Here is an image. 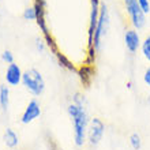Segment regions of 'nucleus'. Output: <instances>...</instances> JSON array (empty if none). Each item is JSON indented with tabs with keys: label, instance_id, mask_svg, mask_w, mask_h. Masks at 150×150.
Returning <instances> with one entry per match:
<instances>
[{
	"label": "nucleus",
	"instance_id": "f257e3e1",
	"mask_svg": "<svg viewBox=\"0 0 150 150\" xmlns=\"http://www.w3.org/2000/svg\"><path fill=\"white\" fill-rule=\"evenodd\" d=\"M67 113L72 122L74 130V143L76 147H82L87 141V128H89V115L85 105V98L81 94H74L72 103L67 107Z\"/></svg>",
	"mask_w": 150,
	"mask_h": 150
},
{
	"label": "nucleus",
	"instance_id": "f03ea898",
	"mask_svg": "<svg viewBox=\"0 0 150 150\" xmlns=\"http://www.w3.org/2000/svg\"><path fill=\"white\" fill-rule=\"evenodd\" d=\"M108 29H109V10H108L107 4H101L97 26H96L94 34H93V45H91V48H90V60L91 62L94 60L96 53L100 52V49H101V44H103L104 37L107 36Z\"/></svg>",
	"mask_w": 150,
	"mask_h": 150
},
{
	"label": "nucleus",
	"instance_id": "7ed1b4c3",
	"mask_svg": "<svg viewBox=\"0 0 150 150\" xmlns=\"http://www.w3.org/2000/svg\"><path fill=\"white\" fill-rule=\"evenodd\" d=\"M22 85L33 97H40L45 91V79L37 68H28L23 71Z\"/></svg>",
	"mask_w": 150,
	"mask_h": 150
},
{
	"label": "nucleus",
	"instance_id": "20e7f679",
	"mask_svg": "<svg viewBox=\"0 0 150 150\" xmlns=\"http://www.w3.org/2000/svg\"><path fill=\"white\" fill-rule=\"evenodd\" d=\"M124 6H126V10L131 19L132 28L141 30L146 25V15L139 7L138 0H124Z\"/></svg>",
	"mask_w": 150,
	"mask_h": 150
},
{
	"label": "nucleus",
	"instance_id": "39448f33",
	"mask_svg": "<svg viewBox=\"0 0 150 150\" xmlns=\"http://www.w3.org/2000/svg\"><path fill=\"white\" fill-rule=\"evenodd\" d=\"M105 134V124L101 119L93 117L90 119L89 128H87V141L91 146H97Z\"/></svg>",
	"mask_w": 150,
	"mask_h": 150
},
{
	"label": "nucleus",
	"instance_id": "423d86ee",
	"mask_svg": "<svg viewBox=\"0 0 150 150\" xmlns=\"http://www.w3.org/2000/svg\"><path fill=\"white\" fill-rule=\"evenodd\" d=\"M40 116H41V104L37 98H32L21 115V123L28 126L34 120H37Z\"/></svg>",
	"mask_w": 150,
	"mask_h": 150
},
{
	"label": "nucleus",
	"instance_id": "0eeeda50",
	"mask_svg": "<svg viewBox=\"0 0 150 150\" xmlns=\"http://www.w3.org/2000/svg\"><path fill=\"white\" fill-rule=\"evenodd\" d=\"M22 76H23V71L21 68L19 64L11 63L8 64L4 72V81L10 87H16L22 83Z\"/></svg>",
	"mask_w": 150,
	"mask_h": 150
},
{
	"label": "nucleus",
	"instance_id": "6e6552de",
	"mask_svg": "<svg viewBox=\"0 0 150 150\" xmlns=\"http://www.w3.org/2000/svg\"><path fill=\"white\" fill-rule=\"evenodd\" d=\"M141 44H142V40L137 29H127L124 32V45L130 53H137L141 49Z\"/></svg>",
	"mask_w": 150,
	"mask_h": 150
},
{
	"label": "nucleus",
	"instance_id": "1a4fd4ad",
	"mask_svg": "<svg viewBox=\"0 0 150 150\" xmlns=\"http://www.w3.org/2000/svg\"><path fill=\"white\" fill-rule=\"evenodd\" d=\"M3 143L7 149H16L19 145V137L12 128H6L3 132Z\"/></svg>",
	"mask_w": 150,
	"mask_h": 150
},
{
	"label": "nucleus",
	"instance_id": "9d476101",
	"mask_svg": "<svg viewBox=\"0 0 150 150\" xmlns=\"http://www.w3.org/2000/svg\"><path fill=\"white\" fill-rule=\"evenodd\" d=\"M10 96H11V90L7 83H3L0 86V109L7 113L10 109Z\"/></svg>",
	"mask_w": 150,
	"mask_h": 150
},
{
	"label": "nucleus",
	"instance_id": "9b49d317",
	"mask_svg": "<svg viewBox=\"0 0 150 150\" xmlns=\"http://www.w3.org/2000/svg\"><path fill=\"white\" fill-rule=\"evenodd\" d=\"M53 55H55L56 60H57V63H59L62 67H64L66 70H68V71H75V67L72 66L71 62H70V60H68L67 57L63 55V53H60V52L57 51V52H55Z\"/></svg>",
	"mask_w": 150,
	"mask_h": 150
},
{
	"label": "nucleus",
	"instance_id": "f8f14e48",
	"mask_svg": "<svg viewBox=\"0 0 150 150\" xmlns=\"http://www.w3.org/2000/svg\"><path fill=\"white\" fill-rule=\"evenodd\" d=\"M22 18L28 22H33L36 21L37 22V18H38V12H37L36 7L34 6H30V7H26L23 10V14H22Z\"/></svg>",
	"mask_w": 150,
	"mask_h": 150
},
{
	"label": "nucleus",
	"instance_id": "ddd939ff",
	"mask_svg": "<svg viewBox=\"0 0 150 150\" xmlns=\"http://www.w3.org/2000/svg\"><path fill=\"white\" fill-rule=\"evenodd\" d=\"M141 52H142V56L150 63V36H146L145 40L141 44Z\"/></svg>",
	"mask_w": 150,
	"mask_h": 150
},
{
	"label": "nucleus",
	"instance_id": "4468645a",
	"mask_svg": "<svg viewBox=\"0 0 150 150\" xmlns=\"http://www.w3.org/2000/svg\"><path fill=\"white\" fill-rule=\"evenodd\" d=\"M128 139H130V145L132 149L141 150V147H142V138H141V135H139L138 132H132Z\"/></svg>",
	"mask_w": 150,
	"mask_h": 150
},
{
	"label": "nucleus",
	"instance_id": "2eb2a0df",
	"mask_svg": "<svg viewBox=\"0 0 150 150\" xmlns=\"http://www.w3.org/2000/svg\"><path fill=\"white\" fill-rule=\"evenodd\" d=\"M0 59H1V62H3V63L7 64V66H8V64H11V63H15V62H14V53H12L10 49H6V51L1 52Z\"/></svg>",
	"mask_w": 150,
	"mask_h": 150
},
{
	"label": "nucleus",
	"instance_id": "dca6fc26",
	"mask_svg": "<svg viewBox=\"0 0 150 150\" xmlns=\"http://www.w3.org/2000/svg\"><path fill=\"white\" fill-rule=\"evenodd\" d=\"M36 49H37V52H40V53H45V52L48 51V47H47L45 40L37 37L36 38Z\"/></svg>",
	"mask_w": 150,
	"mask_h": 150
},
{
	"label": "nucleus",
	"instance_id": "f3484780",
	"mask_svg": "<svg viewBox=\"0 0 150 150\" xmlns=\"http://www.w3.org/2000/svg\"><path fill=\"white\" fill-rule=\"evenodd\" d=\"M138 4H139V7H141V10L145 12V15H147L150 12V1L149 0H138Z\"/></svg>",
	"mask_w": 150,
	"mask_h": 150
},
{
	"label": "nucleus",
	"instance_id": "a211bd4d",
	"mask_svg": "<svg viewBox=\"0 0 150 150\" xmlns=\"http://www.w3.org/2000/svg\"><path fill=\"white\" fill-rule=\"evenodd\" d=\"M143 82H145L146 86L150 87V66L145 70V72H143Z\"/></svg>",
	"mask_w": 150,
	"mask_h": 150
},
{
	"label": "nucleus",
	"instance_id": "6ab92c4d",
	"mask_svg": "<svg viewBox=\"0 0 150 150\" xmlns=\"http://www.w3.org/2000/svg\"><path fill=\"white\" fill-rule=\"evenodd\" d=\"M47 143H48V150H62L57 146V143H56L55 141H52V139H48Z\"/></svg>",
	"mask_w": 150,
	"mask_h": 150
},
{
	"label": "nucleus",
	"instance_id": "aec40b11",
	"mask_svg": "<svg viewBox=\"0 0 150 150\" xmlns=\"http://www.w3.org/2000/svg\"><path fill=\"white\" fill-rule=\"evenodd\" d=\"M8 150H18V149H8Z\"/></svg>",
	"mask_w": 150,
	"mask_h": 150
},
{
	"label": "nucleus",
	"instance_id": "412c9836",
	"mask_svg": "<svg viewBox=\"0 0 150 150\" xmlns=\"http://www.w3.org/2000/svg\"><path fill=\"white\" fill-rule=\"evenodd\" d=\"M0 86H1V83H0Z\"/></svg>",
	"mask_w": 150,
	"mask_h": 150
}]
</instances>
